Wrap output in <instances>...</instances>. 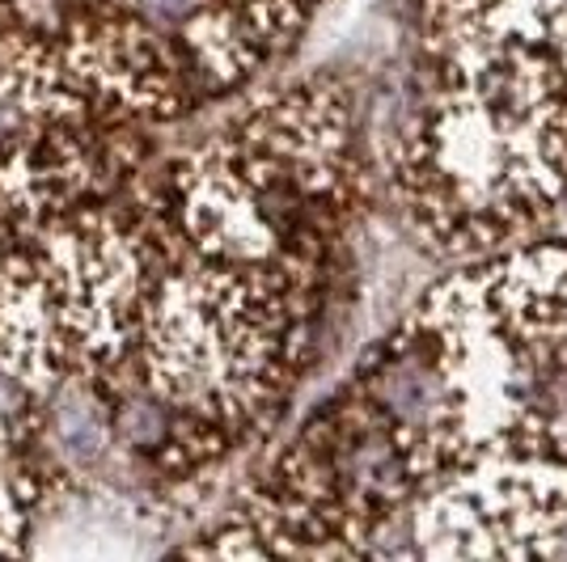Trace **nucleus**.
Segmentation results:
<instances>
[{
	"label": "nucleus",
	"instance_id": "2",
	"mask_svg": "<svg viewBox=\"0 0 567 562\" xmlns=\"http://www.w3.org/2000/svg\"><path fill=\"white\" fill-rule=\"evenodd\" d=\"M385 183L402 225L445 262L564 225L567 0H420Z\"/></svg>",
	"mask_w": 567,
	"mask_h": 562
},
{
	"label": "nucleus",
	"instance_id": "1",
	"mask_svg": "<svg viewBox=\"0 0 567 562\" xmlns=\"http://www.w3.org/2000/svg\"><path fill=\"white\" fill-rule=\"evenodd\" d=\"M567 233L453 262L187 554H555Z\"/></svg>",
	"mask_w": 567,
	"mask_h": 562
},
{
	"label": "nucleus",
	"instance_id": "3",
	"mask_svg": "<svg viewBox=\"0 0 567 562\" xmlns=\"http://www.w3.org/2000/svg\"><path fill=\"white\" fill-rule=\"evenodd\" d=\"M327 0H55L72 69L136 123L195 115L255 85Z\"/></svg>",
	"mask_w": 567,
	"mask_h": 562
},
{
	"label": "nucleus",
	"instance_id": "4",
	"mask_svg": "<svg viewBox=\"0 0 567 562\" xmlns=\"http://www.w3.org/2000/svg\"><path fill=\"white\" fill-rule=\"evenodd\" d=\"M141 148L136 118L81 81L60 30L0 0V241L118 195Z\"/></svg>",
	"mask_w": 567,
	"mask_h": 562
}]
</instances>
